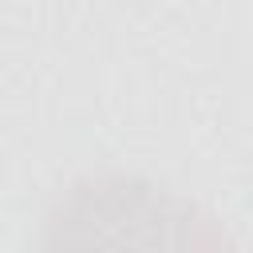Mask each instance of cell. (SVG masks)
Segmentation results:
<instances>
[{
	"mask_svg": "<svg viewBox=\"0 0 253 253\" xmlns=\"http://www.w3.org/2000/svg\"><path fill=\"white\" fill-rule=\"evenodd\" d=\"M43 249H221L229 233L198 202L142 174L75 178L43 213Z\"/></svg>",
	"mask_w": 253,
	"mask_h": 253,
	"instance_id": "cell-1",
	"label": "cell"
}]
</instances>
